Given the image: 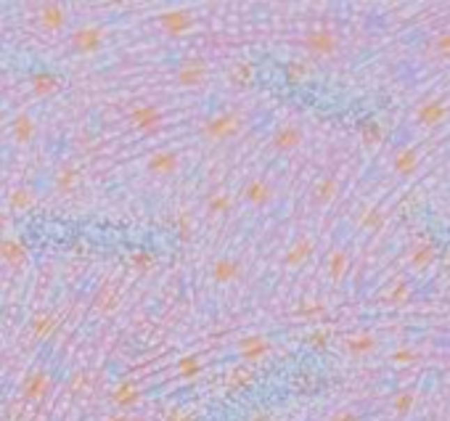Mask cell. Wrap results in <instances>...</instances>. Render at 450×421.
<instances>
[{
    "label": "cell",
    "instance_id": "1",
    "mask_svg": "<svg viewBox=\"0 0 450 421\" xmlns=\"http://www.w3.org/2000/svg\"><path fill=\"white\" fill-rule=\"evenodd\" d=\"M244 128V119L236 112H217L201 122V135L210 141V144H228L233 141L238 132Z\"/></svg>",
    "mask_w": 450,
    "mask_h": 421
},
{
    "label": "cell",
    "instance_id": "2",
    "mask_svg": "<svg viewBox=\"0 0 450 421\" xmlns=\"http://www.w3.org/2000/svg\"><path fill=\"white\" fill-rule=\"evenodd\" d=\"M106 45V29L98 24H82L77 29H72L69 35V48L79 56H95L101 53Z\"/></svg>",
    "mask_w": 450,
    "mask_h": 421
},
{
    "label": "cell",
    "instance_id": "3",
    "mask_svg": "<svg viewBox=\"0 0 450 421\" xmlns=\"http://www.w3.org/2000/svg\"><path fill=\"white\" fill-rule=\"evenodd\" d=\"M300 43H302L304 51L310 56H316V59H329V56L339 51V38H336V32H331L329 26L307 29Z\"/></svg>",
    "mask_w": 450,
    "mask_h": 421
},
{
    "label": "cell",
    "instance_id": "4",
    "mask_svg": "<svg viewBox=\"0 0 450 421\" xmlns=\"http://www.w3.org/2000/svg\"><path fill=\"white\" fill-rule=\"evenodd\" d=\"M157 24L167 38H183L196 26V13L191 8H167L157 16Z\"/></svg>",
    "mask_w": 450,
    "mask_h": 421
},
{
    "label": "cell",
    "instance_id": "5",
    "mask_svg": "<svg viewBox=\"0 0 450 421\" xmlns=\"http://www.w3.org/2000/svg\"><path fill=\"white\" fill-rule=\"evenodd\" d=\"M35 24L48 35H59L69 26V8L64 3H53V0L51 3H40L35 8Z\"/></svg>",
    "mask_w": 450,
    "mask_h": 421
},
{
    "label": "cell",
    "instance_id": "6",
    "mask_svg": "<svg viewBox=\"0 0 450 421\" xmlns=\"http://www.w3.org/2000/svg\"><path fill=\"white\" fill-rule=\"evenodd\" d=\"M143 170L154 178H170L180 170V154L175 148H157L146 157Z\"/></svg>",
    "mask_w": 450,
    "mask_h": 421
},
{
    "label": "cell",
    "instance_id": "7",
    "mask_svg": "<svg viewBox=\"0 0 450 421\" xmlns=\"http://www.w3.org/2000/svg\"><path fill=\"white\" fill-rule=\"evenodd\" d=\"M51 374L45 369H32L29 374L24 376V382H22V390H19V395L24 403H42L48 392H51Z\"/></svg>",
    "mask_w": 450,
    "mask_h": 421
},
{
    "label": "cell",
    "instance_id": "8",
    "mask_svg": "<svg viewBox=\"0 0 450 421\" xmlns=\"http://www.w3.org/2000/svg\"><path fill=\"white\" fill-rule=\"evenodd\" d=\"M125 122H127L130 128H135V130L148 132L164 122V112H162V106L159 104H138L125 114Z\"/></svg>",
    "mask_w": 450,
    "mask_h": 421
},
{
    "label": "cell",
    "instance_id": "9",
    "mask_svg": "<svg viewBox=\"0 0 450 421\" xmlns=\"http://www.w3.org/2000/svg\"><path fill=\"white\" fill-rule=\"evenodd\" d=\"M304 141V130L297 125V122H284V125H278L273 135H270V148L276 151V154H289L294 148H300Z\"/></svg>",
    "mask_w": 450,
    "mask_h": 421
},
{
    "label": "cell",
    "instance_id": "10",
    "mask_svg": "<svg viewBox=\"0 0 450 421\" xmlns=\"http://www.w3.org/2000/svg\"><path fill=\"white\" fill-rule=\"evenodd\" d=\"M270 339L265 337V334H247V337H241L236 342V350H238V358L251 366V363H260L265 358L270 355Z\"/></svg>",
    "mask_w": 450,
    "mask_h": 421
},
{
    "label": "cell",
    "instance_id": "11",
    "mask_svg": "<svg viewBox=\"0 0 450 421\" xmlns=\"http://www.w3.org/2000/svg\"><path fill=\"white\" fill-rule=\"evenodd\" d=\"M273 197H276V188L267 178H249L244 183V191H241V199L254 210H265L273 201Z\"/></svg>",
    "mask_w": 450,
    "mask_h": 421
},
{
    "label": "cell",
    "instance_id": "12",
    "mask_svg": "<svg viewBox=\"0 0 450 421\" xmlns=\"http://www.w3.org/2000/svg\"><path fill=\"white\" fill-rule=\"evenodd\" d=\"M244 276V265L241 260L236 257H217L215 263L210 265V278L212 284H217V286H231V284H236L238 278Z\"/></svg>",
    "mask_w": 450,
    "mask_h": 421
},
{
    "label": "cell",
    "instance_id": "13",
    "mask_svg": "<svg viewBox=\"0 0 450 421\" xmlns=\"http://www.w3.org/2000/svg\"><path fill=\"white\" fill-rule=\"evenodd\" d=\"M29 91L35 93L38 98H51L56 93L64 88V79L61 75H56L51 69H35V72H29Z\"/></svg>",
    "mask_w": 450,
    "mask_h": 421
},
{
    "label": "cell",
    "instance_id": "14",
    "mask_svg": "<svg viewBox=\"0 0 450 421\" xmlns=\"http://www.w3.org/2000/svg\"><path fill=\"white\" fill-rule=\"evenodd\" d=\"M26 260H29V250L22 238L16 236H0V263L11 270H19L24 268Z\"/></svg>",
    "mask_w": 450,
    "mask_h": 421
},
{
    "label": "cell",
    "instance_id": "15",
    "mask_svg": "<svg viewBox=\"0 0 450 421\" xmlns=\"http://www.w3.org/2000/svg\"><path fill=\"white\" fill-rule=\"evenodd\" d=\"M8 135H11V141L16 146H29L35 138H38V122H35L32 114L19 112V114L8 122Z\"/></svg>",
    "mask_w": 450,
    "mask_h": 421
},
{
    "label": "cell",
    "instance_id": "16",
    "mask_svg": "<svg viewBox=\"0 0 450 421\" xmlns=\"http://www.w3.org/2000/svg\"><path fill=\"white\" fill-rule=\"evenodd\" d=\"M207 75H210V69L201 59H188L175 69V82L183 88H196L207 79Z\"/></svg>",
    "mask_w": 450,
    "mask_h": 421
},
{
    "label": "cell",
    "instance_id": "17",
    "mask_svg": "<svg viewBox=\"0 0 450 421\" xmlns=\"http://www.w3.org/2000/svg\"><path fill=\"white\" fill-rule=\"evenodd\" d=\"M79 178H82V172H79L77 164L64 162V164H59L56 172H53V188H56L61 197H69V194H75V191H77Z\"/></svg>",
    "mask_w": 450,
    "mask_h": 421
},
{
    "label": "cell",
    "instance_id": "18",
    "mask_svg": "<svg viewBox=\"0 0 450 421\" xmlns=\"http://www.w3.org/2000/svg\"><path fill=\"white\" fill-rule=\"evenodd\" d=\"M6 207H8L11 212L35 210V207H38V191L26 183L13 185L11 191H8V197H6Z\"/></svg>",
    "mask_w": 450,
    "mask_h": 421
},
{
    "label": "cell",
    "instance_id": "19",
    "mask_svg": "<svg viewBox=\"0 0 450 421\" xmlns=\"http://www.w3.org/2000/svg\"><path fill=\"white\" fill-rule=\"evenodd\" d=\"M313 250H316V244H313V238H310V236L294 238V241L289 244V250H286V254H284V265H286L289 270L302 268V265L310 260Z\"/></svg>",
    "mask_w": 450,
    "mask_h": 421
},
{
    "label": "cell",
    "instance_id": "20",
    "mask_svg": "<svg viewBox=\"0 0 450 421\" xmlns=\"http://www.w3.org/2000/svg\"><path fill=\"white\" fill-rule=\"evenodd\" d=\"M445 117H448V106H445L442 98H429V101H424V104L416 109V122H419L421 128H435V125H440Z\"/></svg>",
    "mask_w": 450,
    "mask_h": 421
},
{
    "label": "cell",
    "instance_id": "21",
    "mask_svg": "<svg viewBox=\"0 0 450 421\" xmlns=\"http://www.w3.org/2000/svg\"><path fill=\"white\" fill-rule=\"evenodd\" d=\"M59 329V316L53 313V310H38L35 316L29 318V334L35 337V339H51L53 334Z\"/></svg>",
    "mask_w": 450,
    "mask_h": 421
},
{
    "label": "cell",
    "instance_id": "22",
    "mask_svg": "<svg viewBox=\"0 0 450 421\" xmlns=\"http://www.w3.org/2000/svg\"><path fill=\"white\" fill-rule=\"evenodd\" d=\"M109 400H111V406L119 411H130L138 400H141V390L135 387V384L130 382V379H125V382H119L114 390H111V395H109Z\"/></svg>",
    "mask_w": 450,
    "mask_h": 421
},
{
    "label": "cell",
    "instance_id": "23",
    "mask_svg": "<svg viewBox=\"0 0 450 421\" xmlns=\"http://www.w3.org/2000/svg\"><path fill=\"white\" fill-rule=\"evenodd\" d=\"M336 194H339V181L326 175V178H318L316 181L313 191H310V199H313L316 207H326V204H331L336 199Z\"/></svg>",
    "mask_w": 450,
    "mask_h": 421
},
{
    "label": "cell",
    "instance_id": "24",
    "mask_svg": "<svg viewBox=\"0 0 450 421\" xmlns=\"http://www.w3.org/2000/svg\"><path fill=\"white\" fill-rule=\"evenodd\" d=\"M204 207H207V215H210V217L228 215V212L233 210V194L225 191V188H215L210 197H207V201H204Z\"/></svg>",
    "mask_w": 450,
    "mask_h": 421
},
{
    "label": "cell",
    "instance_id": "25",
    "mask_svg": "<svg viewBox=\"0 0 450 421\" xmlns=\"http://www.w3.org/2000/svg\"><path fill=\"white\" fill-rule=\"evenodd\" d=\"M344 347H347V353L352 358H363L376 347V337L371 331H355V334H350L344 339Z\"/></svg>",
    "mask_w": 450,
    "mask_h": 421
},
{
    "label": "cell",
    "instance_id": "26",
    "mask_svg": "<svg viewBox=\"0 0 450 421\" xmlns=\"http://www.w3.org/2000/svg\"><path fill=\"white\" fill-rule=\"evenodd\" d=\"M416 164H419V151H416V146H405V148H400L395 154V172L397 175H403V178H408L416 172Z\"/></svg>",
    "mask_w": 450,
    "mask_h": 421
},
{
    "label": "cell",
    "instance_id": "27",
    "mask_svg": "<svg viewBox=\"0 0 450 421\" xmlns=\"http://www.w3.org/2000/svg\"><path fill=\"white\" fill-rule=\"evenodd\" d=\"M435 257H437V247L432 241H424V244H416L413 252H410V265L416 270H426L429 265L435 263Z\"/></svg>",
    "mask_w": 450,
    "mask_h": 421
},
{
    "label": "cell",
    "instance_id": "28",
    "mask_svg": "<svg viewBox=\"0 0 450 421\" xmlns=\"http://www.w3.org/2000/svg\"><path fill=\"white\" fill-rule=\"evenodd\" d=\"M119 303H122V294H119V289L114 284H109V286H104V289L95 294V310L98 313H114L119 307Z\"/></svg>",
    "mask_w": 450,
    "mask_h": 421
},
{
    "label": "cell",
    "instance_id": "29",
    "mask_svg": "<svg viewBox=\"0 0 450 421\" xmlns=\"http://www.w3.org/2000/svg\"><path fill=\"white\" fill-rule=\"evenodd\" d=\"M347 268H350V254L344 250L331 252L329 260H326V273H329L331 281H342L344 273H347Z\"/></svg>",
    "mask_w": 450,
    "mask_h": 421
},
{
    "label": "cell",
    "instance_id": "30",
    "mask_svg": "<svg viewBox=\"0 0 450 421\" xmlns=\"http://www.w3.org/2000/svg\"><path fill=\"white\" fill-rule=\"evenodd\" d=\"M127 263L135 273H148L154 265H157V257H154V252L151 250H132L130 257H127Z\"/></svg>",
    "mask_w": 450,
    "mask_h": 421
},
{
    "label": "cell",
    "instance_id": "31",
    "mask_svg": "<svg viewBox=\"0 0 450 421\" xmlns=\"http://www.w3.org/2000/svg\"><path fill=\"white\" fill-rule=\"evenodd\" d=\"M284 75H286L289 82H304L310 77V64L304 59H291L289 64L284 66Z\"/></svg>",
    "mask_w": 450,
    "mask_h": 421
},
{
    "label": "cell",
    "instance_id": "32",
    "mask_svg": "<svg viewBox=\"0 0 450 421\" xmlns=\"http://www.w3.org/2000/svg\"><path fill=\"white\" fill-rule=\"evenodd\" d=\"M251 384H254V374H251V369H238L233 371L231 376H228V390H233V392H244V390H249Z\"/></svg>",
    "mask_w": 450,
    "mask_h": 421
},
{
    "label": "cell",
    "instance_id": "33",
    "mask_svg": "<svg viewBox=\"0 0 450 421\" xmlns=\"http://www.w3.org/2000/svg\"><path fill=\"white\" fill-rule=\"evenodd\" d=\"M231 79L236 85H241V88L251 85V79H254V66H251V61H236L233 69H231Z\"/></svg>",
    "mask_w": 450,
    "mask_h": 421
},
{
    "label": "cell",
    "instance_id": "34",
    "mask_svg": "<svg viewBox=\"0 0 450 421\" xmlns=\"http://www.w3.org/2000/svg\"><path fill=\"white\" fill-rule=\"evenodd\" d=\"M360 138H363V144H368V146L382 144V138H384L382 125H379L376 119H368V122H363V125H360Z\"/></svg>",
    "mask_w": 450,
    "mask_h": 421
},
{
    "label": "cell",
    "instance_id": "35",
    "mask_svg": "<svg viewBox=\"0 0 450 421\" xmlns=\"http://www.w3.org/2000/svg\"><path fill=\"white\" fill-rule=\"evenodd\" d=\"M360 228H366V231H382L384 212L379 207H368V210L360 215Z\"/></svg>",
    "mask_w": 450,
    "mask_h": 421
},
{
    "label": "cell",
    "instance_id": "36",
    "mask_svg": "<svg viewBox=\"0 0 450 421\" xmlns=\"http://www.w3.org/2000/svg\"><path fill=\"white\" fill-rule=\"evenodd\" d=\"M175 371L180 374V376H196L199 371H201V358L196 353H191V355H183L178 363H175Z\"/></svg>",
    "mask_w": 450,
    "mask_h": 421
},
{
    "label": "cell",
    "instance_id": "37",
    "mask_svg": "<svg viewBox=\"0 0 450 421\" xmlns=\"http://www.w3.org/2000/svg\"><path fill=\"white\" fill-rule=\"evenodd\" d=\"M413 403H416V395L408 392V390H403V392H397L395 400H392V411H395L397 416H408L410 408H413Z\"/></svg>",
    "mask_w": 450,
    "mask_h": 421
},
{
    "label": "cell",
    "instance_id": "38",
    "mask_svg": "<svg viewBox=\"0 0 450 421\" xmlns=\"http://www.w3.org/2000/svg\"><path fill=\"white\" fill-rule=\"evenodd\" d=\"M408 297H410V284H408V281H403V278H400L395 286L389 289V294L384 297V303H387V305H400V303H405Z\"/></svg>",
    "mask_w": 450,
    "mask_h": 421
},
{
    "label": "cell",
    "instance_id": "39",
    "mask_svg": "<svg viewBox=\"0 0 450 421\" xmlns=\"http://www.w3.org/2000/svg\"><path fill=\"white\" fill-rule=\"evenodd\" d=\"M416 360H419V353L410 350V347H400V350H395V353L389 355V363H392V366H410V363H416Z\"/></svg>",
    "mask_w": 450,
    "mask_h": 421
},
{
    "label": "cell",
    "instance_id": "40",
    "mask_svg": "<svg viewBox=\"0 0 450 421\" xmlns=\"http://www.w3.org/2000/svg\"><path fill=\"white\" fill-rule=\"evenodd\" d=\"M175 234H178L180 241H188V238L194 236V223H191L188 212H180V215H178V220H175Z\"/></svg>",
    "mask_w": 450,
    "mask_h": 421
},
{
    "label": "cell",
    "instance_id": "41",
    "mask_svg": "<svg viewBox=\"0 0 450 421\" xmlns=\"http://www.w3.org/2000/svg\"><path fill=\"white\" fill-rule=\"evenodd\" d=\"M432 45H435V53L440 56V59L450 61V32H440Z\"/></svg>",
    "mask_w": 450,
    "mask_h": 421
},
{
    "label": "cell",
    "instance_id": "42",
    "mask_svg": "<svg viewBox=\"0 0 450 421\" xmlns=\"http://www.w3.org/2000/svg\"><path fill=\"white\" fill-rule=\"evenodd\" d=\"M329 339H331L329 331L318 329V331H313V334L307 337V344H310L313 350H326V347H329Z\"/></svg>",
    "mask_w": 450,
    "mask_h": 421
},
{
    "label": "cell",
    "instance_id": "43",
    "mask_svg": "<svg viewBox=\"0 0 450 421\" xmlns=\"http://www.w3.org/2000/svg\"><path fill=\"white\" fill-rule=\"evenodd\" d=\"M329 421H360V419H357L355 411H339V413H334Z\"/></svg>",
    "mask_w": 450,
    "mask_h": 421
},
{
    "label": "cell",
    "instance_id": "44",
    "mask_svg": "<svg viewBox=\"0 0 450 421\" xmlns=\"http://www.w3.org/2000/svg\"><path fill=\"white\" fill-rule=\"evenodd\" d=\"M167 421H196V416L194 413H185V411H172L170 416H167Z\"/></svg>",
    "mask_w": 450,
    "mask_h": 421
},
{
    "label": "cell",
    "instance_id": "45",
    "mask_svg": "<svg viewBox=\"0 0 450 421\" xmlns=\"http://www.w3.org/2000/svg\"><path fill=\"white\" fill-rule=\"evenodd\" d=\"M320 310H323V305H320V303H304L302 305L304 316H316V313H320Z\"/></svg>",
    "mask_w": 450,
    "mask_h": 421
},
{
    "label": "cell",
    "instance_id": "46",
    "mask_svg": "<svg viewBox=\"0 0 450 421\" xmlns=\"http://www.w3.org/2000/svg\"><path fill=\"white\" fill-rule=\"evenodd\" d=\"M106 421H132V416H130V413H125V411H119V413L106 416Z\"/></svg>",
    "mask_w": 450,
    "mask_h": 421
},
{
    "label": "cell",
    "instance_id": "47",
    "mask_svg": "<svg viewBox=\"0 0 450 421\" xmlns=\"http://www.w3.org/2000/svg\"><path fill=\"white\" fill-rule=\"evenodd\" d=\"M6 228H8V215L0 210V236H6Z\"/></svg>",
    "mask_w": 450,
    "mask_h": 421
},
{
    "label": "cell",
    "instance_id": "48",
    "mask_svg": "<svg viewBox=\"0 0 450 421\" xmlns=\"http://www.w3.org/2000/svg\"><path fill=\"white\" fill-rule=\"evenodd\" d=\"M247 421H273V416H270V413H254V416H249Z\"/></svg>",
    "mask_w": 450,
    "mask_h": 421
},
{
    "label": "cell",
    "instance_id": "49",
    "mask_svg": "<svg viewBox=\"0 0 450 421\" xmlns=\"http://www.w3.org/2000/svg\"><path fill=\"white\" fill-rule=\"evenodd\" d=\"M448 263H450V257H448Z\"/></svg>",
    "mask_w": 450,
    "mask_h": 421
}]
</instances>
